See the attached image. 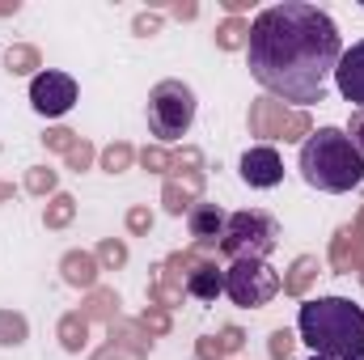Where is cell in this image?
I'll return each mask as SVG.
<instances>
[{"mask_svg": "<svg viewBox=\"0 0 364 360\" xmlns=\"http://www.w3.org/2000/svg\"><path fill=\"white\" fill-rule=\"evenodd\" d=\"M186 221H191V233H195L199 242H216V238H225V221H229V216H225L216 203H195Z\"/></svg>", "mask_w": 364, "mask_h": 360, "instance_id": "30bf717a", "label": "cell"}, {"mask_svg": "<svg viewBox=\"0 0 364 360\" xmlns=\"http://www.w3.org/2000/svg\"><path fill=\"white\" fill-rule=\"evenodd\" d=\"M186 292L195 301H216L225 292V271H216L212 263H199V268L186 275Z\"/></svg>", "mask_w": 364, "mask_h": 360, "instance_id": "8fae6325", "label": "cell"}, {"mask_svg": "<svg viewBox=\"0 0 364 360\" xmlns=\"http://www.w3.org/2000/svg\"><path fill=\"white\" fill-rule=\"evenodd\" d=\"M335 85H339V93H343L352 106L364 110V38L352 43V47H343V55H339V64H335Z\"/></svg>", "mask_w": 364, "mask_h": 360, "instance_id": "9c48e42d", "label": "cell"}, {"mask_svg": "<svg viewBox=\"0 0 364 360\" xmlns=\"http://www.w3.org/2000/svg\"><path fill=\"white\" fill-rule=\"evenodd\" d=\"M275 246H279V225L267 212H233L225 221L220 250L233 263H242V259H267Z\"/></svg>", "mask_w": 364, "mask_h": 360, "instance_id": "5b68a950", "label": "cell"}, {"mask_svg": "<svg viewBox=\"0 0 364 360\" xmlns=\"http://www.w3.org/2000/svg\"><path fill=\"white\" fill-rule=\"evenodd\" d=\"M309 360H326V356H309Z\"/></svg>", "mask_w": 364, "mask_h": 360, "instance_id": "4fadbf2b", "label": "cell"}, {"mask_svg": "<svg viewBox=\"0 0 364 360\" xmlns=\"http://www.w3.org/2000/svg\"><path fill=\"white\" fill-rule=\"evenodd\" d=\"M195 123V90L182 81H161L149 93V132L157 140H182Z\"/></svg>", "mask_w": 364, "mask_h": 360, "instance_id": "277c9868", "label": "cell"}, {"mask_svg": "<svg viewBox=\"0 0 364 360\" xmlns=\"http://www.w3.org/2000/svg\"><path fill=\"white\" fill-rule=\"evenodd\" d=\"M301 339L314 356L326 360H364V309L348 297H314L296 314Z\"/></svg>", "mask_w": 364, "mask_h": 360, "instance_id": "7a4b0ae2", "label": "cell"}, {"mask_svg": "<svg viewBox=\"0 0 364 360\" xmlns=\"http://www.w3.org/2000/svg\"><path fill=\"white\" fill-rule=\"evenodd\" d=\"M279 271L267 259H242V263H229L225 268V292L233 305L242 309H259V305H272L275 292H279Z\"/></svg>", "mask_w": 364, "mask_h": 360, "instance_id": "8992f818", "label": "cell"}, {"mask_svg": "<svg viewBox=\"0 0 364 360\" xmlns=\"http://www.w3.org/2000/svg\"><path fill=\"white\" fill-rule=\"evenodd\" d=\"M296 170H301V179L309 182L314 191L343 195V191H352V186L364 182V157L343 127H318L301 144Z\"/></svg>", "mask_w": 364, "mask_h": 360, "instance_id": "3957f363", "label": "cell"}, {"mask_svg": "<svg viewBox=\"0 0 364 360\" xmlns=\"http://www.w3.org/2000/svg\"><path fill=\"white\" fill-rule=\"evenodd\" d=\"M30 106L43 115V119H64L73 106H77V81L60 68H47L30 81Z\"/></svg>", "mask_w": 364, "mask_h": 360, "instance_id": "52a82bcc", "label": "cell"}, {"mask_svg": "<svg viewBox=\"0 0 364 360\" xmlns=\"http://www.w3.org/2000/svg\"><path fill=\"white\" fill-rule=\"evenodd\" d=\"M348 136H352V144L360 149V157H364V110H356V115H352V127H348Z\"/></svg>", "mask_w": 364, "mask_h": 360, "instance_id": "7c38bea8", "label": "cell"}, {"mask_svg": "<svg viewBox=\"0 0 364 360\" xmlns=\"http://www.w3.org/2000/svg\"><path fill=\"white\" fill-rule=\"evenodd\" d=\"M339 55H343L339 26L318 4L284 0L267 4L250 21V43H246L250 77L279 102L318 106L335 81Z\"/></svg>", "mask_w": 364, "mask_h": 360, "instance_id": "6da1fadb", "label": "cell"}, {"mask_svg": "<svg viewBox=\"0 0 364 360\" xmlns=\"http://www.w3.org/2000/svg\"><path fill=\"white\" fill-rule=\"evenodd\" d=\"M242 182L255 191H272L284 182V157L275 153L272 144H255L242 153Z\"/></svg>", "mask_w": 364, "mask_h": 360, "instance_id": "ba28073f", "label": "cell"}]
</instances>
